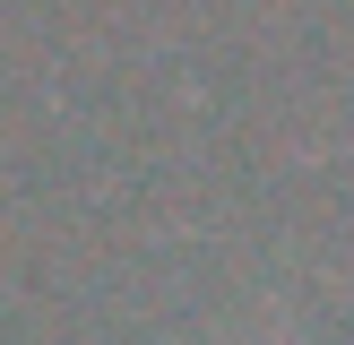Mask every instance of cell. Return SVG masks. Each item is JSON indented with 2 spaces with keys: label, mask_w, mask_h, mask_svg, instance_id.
Returning <instances> with one entry per match:
<instances>
[{
  "label": "cell",
  "mask_w": 354,
  "mask_h": 345,
  "mask_svg": "<svg viewBox=\"0 0 354 345\" xmlns=\"http://www.w3.org/2000/svg\"><path fill=\"white\" fill-rule=\"evenodd\" d=\"M268 345H286V328H277V337H268Z\"/></svg>",
  "instance_id": "1"
}]
</instances>
